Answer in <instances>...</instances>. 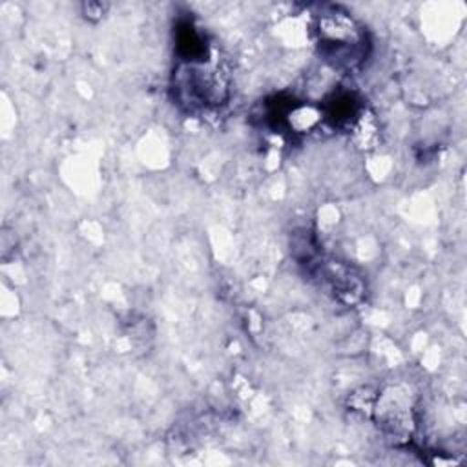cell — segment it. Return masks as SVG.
<instances>
[{
  "mask_svg": "<svg viewBox=\"0 0 467 467\" xmlns=\"http://www.w3.org/2000/svg\"><path fill=\"white\" fill-rule=\"evenodd\" d=\"M316 33L323 57L334 66L352 67L363 57L365 35L347 13L323 11L316 20Z\"/></svg>",
  "mask_w": 467,
  "mask_h": 467,
  "instance_id": "1",
  "label": "cell"
}]
</instances>
